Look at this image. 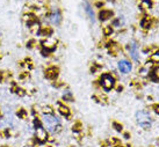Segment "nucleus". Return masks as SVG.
Here are the masks:
<instances>
[{"instance_id": "obj_1", "label": "nucleus", "mask_w": 159, "mask_h": 147, "mask_svg": "<svg viewBox=\"0 0 159 147\" xmlns=\"http://www.w3.org/2000/svg\"><path fill=\"white\" fill-rule=\"evenodd\" d=\"M43 125L47 127L49 132H58L60 129V121L53 115H43L42 117Z\"/></svg>"}, {"instance_id": "obj_2", "label": "nucleus", "mask_w": 159, "mask_h": 147, "mask_svg": "<svg viewBox=\"0 0 159 147\" xmlns=\"http://www.w3.org/2000/svg\"><path fill=\"white\" fill-rule=\"evenodd\" d=\"M136 119H137L138 124L142 126L143 129H149L151 126V124H152V119H151L148 111L139 110L136 114Z\"/></svg>"}, {"instance_id": "obj_3", "label": "nucleus", "mask_w": 159, "mask_h": 147, "mask_svg": "<svg viewBox=\"0 0 159 147\" xmlns=\"http://www.w3.org/2000/svg\"><path fill=\"white\" fill-rule=\"evenodd\" d=\"M101 86H102V88L108 92V90H111V88H114V86H115V79H114V77L111 75V74H103L102 77H101Z\"/></svg>"}, {"instance_id": "obj_4", "label": "nucleus", "mask_w": 159, "mask_h": 147, "mask_svg": "<svg viewBox=\"0 0 159 147\" xmlns=\"http://www.w3.org/2000/svg\"><path fill=\"white\" fill-rule=\"evenodd\" d=\"M36 139L37 142H41V144L48 140V132L45 129H43L42 126L36 129Z\"/></svg>"}, {"instance_id": "obj_5", "label": "nucleus", "mask_w": 159, "mask_h": 147, "mask_svg": "<svg viewBox=\"0 0 159 147\" xmlns=\"http://www.w3.org/2000/svg\"><path fill=\"white\" fill-rule=\"evenodd\" d=\"M118 70H120L121 73L128 74L133 70V66H131L130 62H128V60H120L118 62Z\"/></svg>"}, {"instance_id": "obj_6", "label": "nucleus", "mask_w": 159, "mask_h": 147, "mask_svg": "<svg viewBox=\"0 0 159 147\" xmlns=\"http://www.w3.org/2000/svg\"><path fill=\"white\" fill-rule=\"evenodd\" d=\"M128 50L131 55V57L134 58V60H138V50H137V45L136 43L131 42L128 45Z\"/></svg>"}, {"instance_id": "obj_7", "label": "nucleus", "mask_w": 159, "mask_h": 147, "mask_svg": "<svg viewBox=\"0 0 159 147\" xmlns=\"http://www.w3.org/2000/svg\"><path fill=\"white\" fill-rule=\"evenodd\" d=\"M57 75H58V70L56 67H50L48 70H45V77L48 78V79H56L57 78Z\"/></svg>"}, {"instance_id": "obj_8", "label": "nucleus", "mask_w": 159, "mask_h": 147, "mask_svg": "<svg viewBox=\"0 0 159 147\" xmlns=\"http://www.w3.org/2000/svg\"><path fill=\"white\" fill-rule=\"evenodd\" d=\"M59 112L63 116H69L70 115V110L68 107H65L63 104H59Z\"/></svg>"}, {"instance_id": "obj_9", "label": "nucleus", "mask_w": 159, "mask_h": 147, "mask_svg": "<svg viewBox=\"0 0 159 147\" xmlns=\"http://www.w3.org/2000/svg\"><path fill=\"white\" fill-rule=\"evenodd\" d=\"M151 6H152L151 0H142V2H141V7L144 8V9H146V8H151Z\"/></svg>"}, {"instance_id": "obj_10", "label": "nucleus", "mask_w": 159, "mask_h": 147, "mask_svg": "<svg viewBox=\"0 0 159 147\" xmlns=\"http://www.w3.org/2000/svg\"><path fill=\"white\" fill-rule=\"evenodd\" d=\"M111 12H109V11H102L100 13L101 20H107V19L111 17Z\"/></svg>"}, {"instance_id": "obj_11", "label": "nucleus", "mask_w": 159, "mask_h": 147, "mask_svg": "<svg viewBox=\"0 0 159 147\" xmlns=\"http://www.w3.org/2000/svg\"><path fill=\"white\" fill-rule=\"evenodd\" d=\"M151 62H153L156 64H159V51L158 52H154L152 56H151Z\"/></svg>"}, {"instance_id": "obj_12", "label": "nucleus", "mask_w": 159, "mask_h": 147, "mask_svg": "<svg viewBox=\"0 0 159 147\" xmlns=\"http://www.w3.org/2000/svg\"><path fill=\"white\" fill-rule=\"evenodd\" d=\"M43 112H44V115H52V108L51 107H44L43 108Z\"/></svg>"}, {"instance_id": "obj_13", "label": "nucleus", "mask_w": 159, "mask_h": 147, "mask_svg": "<svg viewBox=\"0 0 159 147\" xmlns=\"http://www.w3.org/2000/svg\"><path fill=\"white\" fill-rule=\"evenodd\" d=\"M86 12L88 13V15H90V19H91V20L94 22V14H93V12H92V9H91L90 6H87V7H86Z\"/></svg>"}, {"instance_id": "obj_14", "label": "nucleus", "mask_w": 159, "mask_h": 147, "mask_svg": "<svg viewBox=\"0 0 159 147\" xmlns=\"http://www.w3.org/2000/svg\"><path fill=\"white\" fill-rule=\"evenodd\" d=\"M17 116L20 117V118H22V119H25L27 117V112L26 110H23V109H21V110H19L17 111Z\"/></svg>"}, {"instance_id": "obj_15", "label": "nucleus", "mask_w": 159, "mask_h": 147, "mask_svg": "<svg viewBox=\"0 0 159 147\" xmlns=\"http://www.w3.org/2000/svg\"><path fill=\"white\" fill-rule=\"evenodd\" d=\"M152 75H153L154 80H159V67H156L152 72Z\"/></svg>"}, {"instance_id": "obj_16", "label": "nucleus", "mask_w": 159, "mask_h": 147, "mask_svg": "<svg viewBox=\"0 0 159 147\" xmlns=\"http://www.w3.org/2000/svg\"><path fill=\"white\" fill-rule=\"evenodd\" d=\"M34 126H35V129L41 127V126H42V122L40 121L38 118H35V119H34Z\"/></svg>"}, {"instance_id": "obj_17", "label": "nucleus", "mask_w": 159, "mask_h": 147, "mask_svg": "<svg viewBox=\"0 0 159 147\" xmlns=\"http://www.w3.org/2000/svg\"><path fill=\"white\" fill-rule=\"evenodd\" d=\"M114 126L116 127V130H117V131H121V130H122V125H118L117 123H114Z\"/></svg>"}, {"instance_id": "obj_18", "label": "nucleus", "mask_w": 159, "mask_h": 147, "mask_svg": "<svg viewBox=\"0 0 159 147\" xmlns=\"http://www.w3.org/2000/svg\"><path fill=\"white\" fill-rule=\"evenodd\" d=\"M154 109H156V112L159 114V105H154Z\"/></svg>"}, {"instance_id": "obj_19", "label": "nucleus", "mask_w": 159, "mask_h": 147, "mask_svg": "<svg viewBox=\"0 0 159 147\" xmlns=\"http://www.w3.org/2000/svg\"><path fill=\"white\" fill-rule=\"evenodd\" d=\"M111 32V28H107V29H106V34H109V32Z\"/></svg>"}, {"instance_id": "obj_20", "label": "nucleus", "mask_w": 159, "mask_h": 147, "mask_svg": "<svg viewBox=\"0 0 159 147\" xmlns=\"http://www.w3.org/2000/svg\"><path fill=\"white\" fill-rule=\"evenodd\" d=\"M2 147H8V146H2Z\"/></svg>"}]
</instances>
